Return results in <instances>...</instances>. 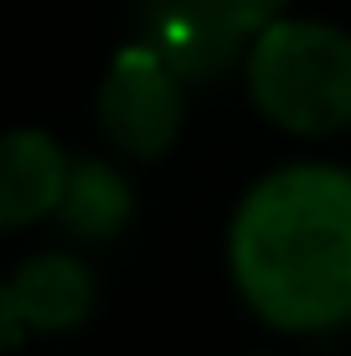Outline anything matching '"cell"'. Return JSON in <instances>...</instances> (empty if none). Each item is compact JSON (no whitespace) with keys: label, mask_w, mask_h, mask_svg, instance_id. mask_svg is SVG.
<instances>
[{"label":"cell","mask_w":351,"mask_h":356,"mask_svg":"<svg viewBox=\"0 0 351 356\" xmlns=\"http://www.w3.org/2000/svg\"><path fill=\"white\" fill-rule=\"evenodd\" d=\"M135 217V186L114 161H99V155H83L72 161V181L67 196L57 207V227L78 243H108L124 232V222Z\"/></svg>","instance_id":"52a82bcc"},{"label":"cell","mask_w":351,"mask_h":356,"mask_svg":"<svg viewBox=\"0 0 351 356\" xmlns=\"http://www.w3.org/2000/svg\"><path fill=\"white\" fill-rule=\"evenodd\" d=\"M140 36L186 83L227 78L253 47L222 0H140Z\"/></svg>","instance_id":"5b68a950"},{"label":"cell","mask_w":351,"mask_h":356,"mask_svg":"<svg viewBox=\"0 0 351 356\" xmlns=\"http://www.w3.org/2000/svg\"><path fill=\"white\" fill-rule=\"evenodd\" d=\"M72 181V155L36 124H16L0 140V227L21 232L57 217Z\"/></svg>","instance_id":"8992f818"},{"label":"cell","mask_w":351,"mask_h":356,"mask_svg":"<svg viewBox=\"0 0 351 356\" xmlns=\"http://www.w3.org/2000/svg\"><path fill=\"white\" fill-rule=\"evenodd\" d=\"M99 284L93 268L67 248H47L16 264V274L0 284V325H6V346H21L26 330L36 336H63L78 330L93 315Z\"/></svg>","instance_id":"277c9868"},{"label":"cell","mask_w":351,"mask_h":356,"mask_svg":"<svg viewBox=\"0 0 351 356\" xmlns=\"http://www.w3.org/2000/svg\"><path fill=\"white\" fill-rule=\"evenodd\" d=\"M222 6H227V16L243 26V36L253 42L259 31L279 26V21L289 16V6H295V0H222Z\"/></svg>","instance_id":"ba28073f"},{"label":"cell","mask_w":351,"mask_h":356,"mask_svg":"<svg viewBox=\"0 0 351 356\" xmlns=\"http://www.w3.org/2000/svg\"><path fill=\"white\" fill-rule=\"evenodd\" d=\"M248 104L274 129L300 140L351 129V31L310 16H284L259 31L243 57Z\"/></svg>","instance_id":"7a4b0ae2"},{"label":"cell","mask_w":351,"mask_h":356,"mask_svg":"<svg viewBox=\"0 0 351 356\" xmlns=\"http://www.w3.org/2000/svg\"><path fill=\"white\" fill-rule=\"evenodd\" d=\"M186 124V78L145 36L108 57L99 83V129L129 161H161Z\"/></svg>","instance_id":"3957f363"},{"label":"cell","mask_w":351,"mask_h":356,"mask_svg":"<svg viewBox=\"0 0 351 356\" xmlns=\"http://www.w3.org/2000/svg\"><path fill=\"white\" fill-rule=\"evenodd\" d=\"M227 274L269 330L351 325V170L289 161L259 176L227 222Z\"/></svg>","instance_id":"6da1fadb"}]
</instances>
